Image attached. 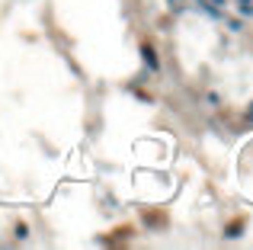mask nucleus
I'll list each match as a JSON object with an SVG mask.
<instances>
[{"label":"nucleus","instance_id":"nucleus-1","mask_svg":"<svg viewBox=\"0 0 253 250\" xmlns=\"http://www.w3.org/2000/svg\"><path fill=\"white\" fill-rule=\"evenodd\" d=\"M141 58H145V64H147L151 71H157V68H161V64H157V55H154V48H151V45H145V48H141Z\"/></svg>","mask_w":253,"mask_h":250},{"label":"nucleus","instance_id":"nucleus-4","mask_svg":"<svg viewBox=\"0 0 253 250\" xmlns=\"http://www.w3.org/2000/svg\"><path fill=\"white\" fill-rule=\"evenodd\" d=\"M244 3H253V0H244Z\"/></svg>","mask_w":253,"mask_h":250},{"label":"nucleus","instance_id":"nucleus-3","mask_svg":"<svg viewBox=\"0 0 253 250\" xmlns=\"http://www.w3.org/2000/svg\"><path fill=\"white\" fill-rule=\"evenodd\" d=\"M212 3H224V0H212Z\"/></svg>","mask_w":253,"mask_h":250},{"label":"nucleus","instance_id":"nucleus-2","mask_svg":"<svg viewBox=\"0 0 253 250\" xmlns=\"http://www.w3.org/2000/svg\"><path fill=\"white\" fill-rule=\"evenodd\" d=\"M247 115H250V122H253V106H250V113H247Z\"/></svg>","mask_w":253,"mask_h":250}]
</instances>
